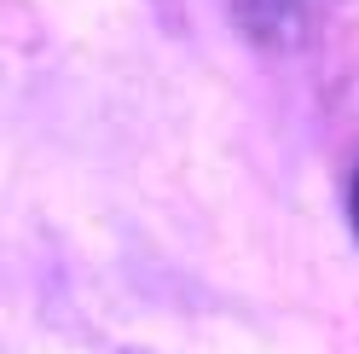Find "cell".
Segmentation results:
<instances>
[{
	"mask_svg": "<svg viewBox=\"0 0 359 354\" xmlns=\"http://www.w3.org/2000/svg\"><path fill=\"white\" fill-rule=\"evenodd\" d=\"M348 209H353V232H359V174H353V197H348Z\"/></svg>",
	"mask_w": 359,
	"mask_h": 354,
	"instance_id": "1",
	"label": "cell"
}]
</instances>
